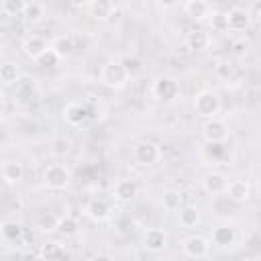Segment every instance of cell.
<instances>
[{
    "label": "cell",
    "mask_w": 261,
    "mask_h": 261,
    "mask_svg": "<svg viewBox=\"0 0 261 261\" xmlns=\"http://www.w3.org/2000/svg\"><path fill=\"white\" fill-rule=\"evenodd\" d=\"M186 43H188V47L192 51H204V49L210 47V35L206 31H202V29H194V31L188 33Z\"/></svg>",
    "instance_id": "ffe728a7"
},
{
    "label": "cell",
    "mask_w": 261,
    "mask_h": 261,
    "mask_svg": "<svg viewBox=\"0 0 261 261\" xmlns=\"http://www.w3.org/2000/svg\"><path fill=\"white\" fill-rule=\"evenodd\" d=\"M202 137L208 141V143H222L226 137H228V126L224 120L220 118H208L204 124H202Z\"/></svg>",
    "instance_id": "8992f818"
},
{
    "label": "cell",
    "mask_w": 261,
    "mask_h": 261,
    "mask_svg": "<svg viewBox=\"0 0 261 261\" xmlns=\"http://www.w3.org/2000/svg\"><path fill=\"white\" fill-rule=\"evenodd\" d=\"M226 198L234 204H245L251 198V184L247 179H232L226 188Z\"/></svg>",
    "instance_id": "ba28073f"
},
{
    "label": "cell",
    "mask_w": 261,
    "mask_h": 261,
    "mask_svg": "<svg viewBox=\"0 0 261 261\" xmlns=\"http://www.w3.org/2000/svg\"><path fill=\"white\" fill-rule=\"evenodd\" d=\"M257 18H259V22H261V6H259V10H257Z\"/></svg>",
    "instance_id": "f35d334b"
},
{
    "label": "cell",
    "mask_w": 261,
    "mask_h": 261,
    "mask_svg": "<svg viewBox=\"0 0 261 261\" xmlns=\"http://www.w3.org/2000/svg\"><path fill=\"white\" fill-rule=\"evenodd\" d=\"M92 261H112V257H108V255H96Z\"/></svg>",
    "instance_id": "d590c367"
},
{
    "label": "cell",
    "mask_w": 261,
    "mask_h": 261,
    "mask_svg": "<svg viewBox=\"0 0 261 261\" xmlns=\"http://www.w3.org/2000/svg\"><path fill=\"white\" fill-rule=\"evenodd\" d=\"M194 110L196 114H200L202 118H216V114L220 112V98L216 92L212 90H202L194 96Z\"/></svg>",
    "instance_id": "7a4b0ae2"
},
{
    "label": "cell",
    "mask_w": 261,
    "mask_h": 261,
    "mask_svg": "<svg viewBox=\"0 0 261 261\" xmlns=\"http://www.w3.org/2000/svg\"><path fill=\"white\" fill-rule=\"evenodd\" d=\"M2 237H4V241H16V239H20V234H22V228H20V224H16V222H12V220H6V222H2Z\"/></svg>",
    "instance_id": "4dcf8cb0"
},
{
    "label": "cell",
    "mask_w": 261,
    "mask_h": 261,
    "mask_svg": "<svg viewBox=\"0 0 261 261\" xmlns=\"http://www.w3.org/2000/svg\"><path fill=\"white\" fill-rule=\"evenodd\" d=\"M257 194H259V200H261V184H259V188H257Z\"/></svg>",
    "instance_id": "ab89813d"
},
{
    "label": "cell",
    "mask_w": 261,
    "mask_h": 261,
    "mask_svg": "<svg viewBox=\"0 0 261 261\" xmlns=\"http://www.w3.org/2000/svg\"><path fill=\"white\" fill-rule=\"evenodd\" d=\"M210 4L204 0H188L184 2V12L186 16H190L192 20H204L206 16H210Z\"/></svg>",
    "instance_id": "ac0fdd59"
},
{
    "label": "cell",
    "mask_w": 261,
    "mask_h": 261,
    "mask_svg": "<svg viewBox=\"0 0 261 261\" xmlns=\"http://www.w3.org/2000/svg\"><path fill=\"white\" fill-rule=\"evenodd\" d=\"M130 73L126 71V67L122 65V61H108L102 71H100V82L112 90H120L126 86Z\"/></svg>",
    "instance_id": "6da1fadb"
},
{
    "label": "cell",
    "mask_w": 261,
    "mask_h": 261,
    "mask_svg": "<svg viewBox=\"0 0 261 261\" xmlns=\"http://www.w3.org/2000/svg\"><path fill=\"white\" fill-rule=\"evenodd\" d=\"M143 247L149 253H161L167 247V234L161 228H147L143 234Z\"/></svg>",
    "instance_id": "9c48e42d"
},
{
    "label": "cell",
    "mask_w": 261,
    "mask_h": 261,
    "mask_svg": "<svg viewBox=\"0 0 261 261\" xmlns=\"http://www.w3.org/2000/svg\"><path fill=\"white\" fill-rule=\"evenodd\" d=\"M24 261H35V255H22Z\"/></svg>",
    "instance_id": "74e56055"
},
{
    "label": "cell",
    "mask_w": 261,
    "mask_h": 261,
    "mask_svg": "<svg viewBox=\"0 0 261 261\" xmlns=\"http://www.w3.org/2000/svg\"><path fill=\"white\" fill-rule=\"evenodd\" d=\"M63 116H65V122L71 124V126H82L90 114H88V108L80 102H69L65 108H63Z\"/></svg>",
    "instance_id": "8fae6325"
},
{
    "label": "cell",
    "mask_w": 261,
    "mask_h": 261,
    "mask_svg": "<svg viewBox=\"0 0 261 261\" xmlns=\"http://www.w3.org/2000/svg\"><path fill=\"white\" fill-rule=\"evenodd\" d=\"M57 224H59V218L53 212H39L37 218H35V226L39 230H43V232L57 230Z\"/></svg>",
    "instance_id": "4316f807"
},
{
    "label": "cell",
    "mask_w": 261,
    "mask_h": 261,
    "mask_svg": "<svg viewBox=\"0 0 261 261\" xmlns=\"http://www.w3.org/2000/svg\"><path fill=\"white\" fill-rule=\"evenodd\" d=\"M137 192H139V188L133 179H118L114 186V196L118 202H130L137 196Z\"/></svg>",
    "instance_id": "44dd1931"
},
{
    "label": "cell",
    "mask_w": 261,
    "mask_h": 261,
    "mask_svg": "<svg viewBox=\"0 0 261 261\" xmlns=\"http://www.w3.org/2000/svg\"><path fill=\"white\" fill-rule=\"evenodd\" d=\"M243 261H255V259H243Z\"/></svg>",
    "instance_id": "60d3db41"
},
{
    "label": "cell",
    "mask_w": 261,
    "mask_h": 261,
    "mask_svg": "<svg viewBox=\"0 0 261 261\" xmlns=\"http://www.w3.org/2000/svg\"><path fill=\"white\" fill-rule=\"evenodd\" d=\"M47 49H51V47H49L47 41H45L43 37H39V35H31V37H27L24 43H22V53H24L31 61H37Z\"/></svg>",
    "instance_id": "30bf717a"
},
{
    "label": "cell",
    "mask_w": 261,
    "mask_h": 261,
    "mask_svg": "<svg viewBox=\"0 0 261 261\" xmlns=\"http://www.w3.org/2000/svg\"><path fill=\"white\" fill-rule=\"evenodd\" d=\"M0 173H2L4 184L14 186L24 177V165L20 161H14V159L12 161H4L2 167H0Z\"/></svg>",
    "instance_id": "4fadbf2b"
},
{
    "label": "cell",
    "mask_w": 261,
    "mask_h": 261,
    "mask_svg": "<svg viewBox=\"0 0 261 261\" xmlns=\"http://www.w3.org/2000/svg\"><path fill=\"white\" fill-rule=\"evenodd\" d=\"M226 188H228V177L220 171H212L204 177V190L212 196H220V194H226Z\"/></svg>",
    "instance_id": "5bb4252c"
},
{
    "label": "cell",
    "mask_w": 261,
    "mask_h": 261,
    "mask_svg": "<svg viewBox=\"0 0 261 261\" xmlns=\"http://www.w3.org/2000/svg\"><path fill=\"white\" fill-rule=\"evenodd\" d=\"M51 49L59 55V59H65L75 51V39L71 35H57L51 43Z\"/></svg>",
    "instance_id": "d6986e66"
},
{
    "label": "cell",
    "mask_w": 261,
    "mask_h": 261,
    "mask_svg": "<svg viewBox=\"0 0 261 261\" xmlns=\"http://www.w3.org/2000/svg\"><path fill=\"white\" fill-rule=\"evenodd\" d=\"M0 82L4 86H12V84H18L20 82V69H18V63L14 61H4L0 65Z\"/></svg>",
    "instance_id": "cb8c5ba5"
},
{
    "label": "cell",
    "mask_w": 261,
    "mask_h": 261,
    "mask_svg": "<svg viewBox=\"0 0 261 261\" xmlns=\"http://www.w3.org/2000/svg\"><path fill=\"white\" fill-rule=\"evenodd\" d=\"M251 24V14L249 10L241 8V6H232L228 10V29L234 31V33H241V31H247Z\"/></svg>",
    "instance_id": "7c38bea8"
},
{
    "label": "cell",
    "mask_w": 261,
    "mask_h": 261,
    "mask_svg": "<svg viewBox=\"0 0 261 261\" xmlns=\"http://www.w3.org/2000/svg\"><path fill=\"white\" fill-rule=\"evenodd\" d=\"M210 24L216 33H224L228 31V12H212Z\"/></svg>",
    "instance_id": "836d02e7"
},
{
    "label": "cell",
    "mask_w": 261,
    "mask_h": 261,
    "mask_svg": "<svg viewBox=\"0 0 261 261\" xmlns=\"http://www.w3.org/2000/svg\"><path fill=\"white\" fill-rule=\"evenodd\" d=\"M43 181H45V186L51 188V190H65V188L69 186V181H71V173H69V169H67L65 165L55 163V165H49V167L45 169Z\"/></svg>",
    "instance_id": "3957f363"
},
{
    "label": "cell",
    "mask_w": 261,
    "mask_h": 261,
    "mask_svg": "<svg viewBox=\"0 0 261 261\" xmlns=\"http://www.w3.org/2000/svg\"><path fill=\"white\" fill-rule=\"evenodd\" d=\"M86 10L90 12L92 18H96V20H106V18H110L112 12L116 10V4L110 2V0H92V2H88Z\"/></svg>",
    "instance_id": "9a60e30c"
},
{
    "label": "cell",
    "mask_w": 261,
    "mask_h": 261,
    "mask_svg": "<svg viewBox=\"0 0 261 261\" xmlns=\"http://www.w3.org/2000/svg\"><path fill=\"white\" fill-rule=\"evenodd\" d=\"M177 214H179V224L186 228H192L200 222V210L196 206H184Z\"/></svg>",
    "instance_id": "83f0119b"
},
{
    "label": "cell",
    "mask_w": 261,
    "mask_h": 261,
    "mask_svg": "<svg viewBox=\"0 0 261 261\" xmlns=\"http://www.w3.org/2000/svg\"><path fill=\"white\" fill-rule=\"evenodd\" d=\"M37 94H39V86H37L35 80L24 77V80H20V82L16 84V100H18V102L29 104V102L37 100Z\"/></svg>",
    "instance_id": "2e32d148"
},
{
    "label": "cell",
    "mask_w": 261,
    "mask_h": 261,
    "mask_svg": "<svg viewBox=\"0 0 261 261\" xmlns=\"http://www.w3.org/2000/svg\"><path fill=\"white\" fill-rule=\"evenodd\" d=\"M57 232L63 237H75L80 232V222L73 216H61L57 224Z\"/></svg>",
    "instance_id": "f1b7e54d"
},
{
    "label": "cell",
    "mask_w": 261,
    "mask_h": 261,
    "mask_svg": "<svg viewBox=\"0 0 261 261\" xmlns=\"http://www.w3.org/2000/svg\"><path fill=\"white\" fill-rule=\"evenodd\" d=\"M45 12H47V8H45V4H41V2H27L24 4V10H22V18L27 20V22H41L43 18H45Z\"/></svg>",
    "instance_id": "d4e9b609"
},
{
    "label": "cell",
    "mask_w": 261,
    "mask_h": 261,
    "mask_svg": "<svg viewBox=\"0 0 261 261\" xmlns=\"http://www.w3.org/2000/svg\"><path fill=\"white\" fill-rule=\"evenodd\" d=\"M181 249H184L186 257H190V259H204L210 251V241L202 234H190L184 239Z\"/></svg>",
    "instance_id": "277c9868"
},
{
    "label": "cell",
    "mask_w": 261,
    "mask_h": 261,
    "mask_svg": "<svg viewBox=\"0 0 261 261\" xmlns=\"http://www.w3.org/2000/svg\"><path fill=\"white\" fill-rule=\"evenodd\" d=\"M153 94L157 100H163V102H169L173 98H177L179 94V84L171 77V75H159L153 84Z\"/></svg>",
    "instance_id": "5b68a950"
},
{
    "label": "cell",
    "mask_w": 261,
    "mask_h": 261,
    "mask_svg": "<svg viewBox=\"0 0 261 261\" xmlns=\"http://www.w3.org/2000/svg\"><path fill=\"white\" fill-rule=\"evenodd\" d=\"M161 206L167 212H177L184 208V194L179 190H165L161 196Z\"/></svg>",
    "instance_id": "603a6c76"
},
{
    "label": "cell",
    "mask_w": 261,
    "mask_h": 261,
    "mask_svg": "<svg viewBox=\"0 0 261 261\" xmlns=\"http://www.w3.org/2000/svg\"><path fill=\"white\" fill-rule=\"evenodd\" d=\"M49 151H51V155H55V157H65V155L71 151V141L65 139V137H57V139H53V141L49 143Z\"/></svg>",
    "instance_id": "f546056e"
},
{
    "label": "cell",
    "mask_w": 261,
    "mask_h": 261,
    "mask_svg": "<svg viewBox=\"0 0 261 261\" xmlns=\"http://www.w3.org/2000/svg\"><path fill=\"white\" fill-rule=\"evenodd\" d=\"M122 65L126 67L128 73H135V71L141 69V63H139V59H135V57H126V59L122 61Z\"/></svg>",
    "instance_id": "e575fe53"
},
{
    "label": "cell",
    "mask_w": 261,
    "mask_h": 261,
    "mask_svg": "<svg viewBox=\"0 0 261 261\" xmlns=\"http://www.w3.org/2000/svg\"><path fill=\"white\" fill-rule=\"evenodd\" d=\"M86 214H88V218H92L94 222H104V220H108V216H110V206H108L102 198H94V200L88 202Z\"/></svg>",
    "instance_id": "e0dca14e"
},
{
    "label": "cell",
    "mask_w": 261,
    "mask_h": 261,
    "mask_svg": "<svg viewBox=\"0 0 261 261\" xmlns=\"http://www.w3.org/2000/svg\"><path fill=\"white\" fill-rule=\"evenodd\" d=\"M159 157H161V149L153 141H143L135 147V159L141 165H155Z\"/></svg>",
    "instance_id": "52a82bcc"
},
{
    "label": "cell",
    "mask_w": 261,
    "mask_h": 261,
    "mask_svg": "<svg viewBox=\"0 0 261 261\" xmlns=\"http://www.w3.org/2000/svg\"><path fill=\"white\" fill-rule=\"evenodd\" d=\"M6 261H24V259H22V255H12V257H8Z\"/></svg>",
    "instance_id": "8d00e7d4"
},
{
    "label": "cell",
    "mask_w": 261,
    "mask_h": 261,
    "mask_svg": "<svg viewBox=\"0 0 261 261\" xmlns=\"http://www.w3.org/2000/svg\"><path fill=\"white\" fill-rule=\"evenodd\" d=\"M39 257L43 261H59L63 257V247L57 241H47L39 249Z\"/></svg>",
    "instance_id": "484cf974"
},
{
    "label": "cell",
    "mask_w": 261,
    "mask_h": 261,
    "mask_svg": "<svg viewBox=\"0 0 261 261\" xmlns=\"http://www.w3.org/2000/svg\"><path fill=\"white\" fill-rule=\"evenodd\" d=\"M35 63L41 65V67H45V69H53V67H57V63H59V55H57L53 49H47Z\"/></svg>",
    "instance_id": "d6a6232c"
},
{
    "label": "cell",
    "mask_w": 261,
    "mask_h": 261,
    "mask_svg": "<svg viewBox=\"0 0 261 261\" xmlns=\"http://www.w3.org/2000/svg\"><path fill=\"white\" fill-rule=\"evenodd\" d=\"M237 234H234V228L228 226V224H220L212 230V243L218 245V247H230L234 243Z\"/></svg>",
    "instance_id": "7402d4cb"
},
{
    "label": "cell",
    "mask_w": 261,
    "mask_h": 261,
    "mask_svg": "<svg viewBox=\"0 0 261 261\" xmlns=\"http://www.w3.org/2000/svg\"><path fill=\"white\" fill-rule=\"evenodd\" d=\"M24 4L22 0H4L2 2V12L8 14V16H22V10H24Z\"/></svg>",
    "instance_id": "1f68e13d"
}]
</instances>
